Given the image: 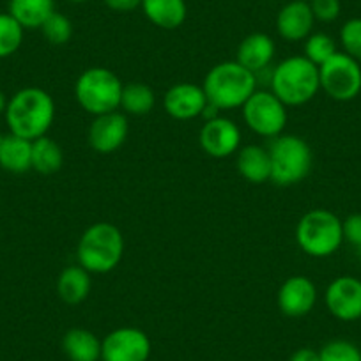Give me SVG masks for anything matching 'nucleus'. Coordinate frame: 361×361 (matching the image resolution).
<instances>
[{
    "label": "nucleus",
    "instance_id": "f257e3e1",
    "mask_svg": "<svg viewBox=\"0 0 361 361\" xmlns=\"http://www.w3.org/2000/svg\"><path fill=\"white\" fill-rule=\"evenodd\" d=\"M4 117L9 133L32 142L50 131L55 121V102L44 89L25 87L9 98Z\"/></svg>",
    "mask_w": 361,
    "mask_h": 361
},
{
    "label": "nucleus",
    "instance_id": "f03ea898",
    "mask_svg": "<svg viewBox=\"0 0 361 361\" xmlns=\"http://www.w3.org/2000/svg\"><path fill=\"white\" fill-rule=\"evenodd\" d=\"M269 90L286 106H303L321 90L319 68L305 55L283 59L271 71Z\"/></svg>",
    "mask_w": 361,
    "mask_h": 361
},
{
    "label": "nucleus",
    "instance_id": "7ed1b4c3",
    "mask_svg": "<svg viewBox=\"0 0 361 361\" xmlns=\"http://www.w3.org/2000/svg\"><path fill=\"white\" fill-rule=\"evenodd\" d=\"M202 89L207 102L220 112H225L241 109L259 85L255 75L238 61H225L207 71Z\"/></svg>",
    "mask_w": 361,
    "mask_h": 361
},
{
    "label": "nucleus",
    "instance_id": "20e7f679",
    "mask_svg": "<svg viewBox=\"0 0 361 361\" xmlns=\"http://www.w3.org/2000/svg\"><path fill=\"white\" fill-rule=\"evenodd\" d=\"M124 255V235L114 224H92L80 238L76 260L92 275H106L116 269Z\"/></svg>",
    "mask_w": 361,
    "mask_h": 361
},
{
    "label": "nucleus",
    "instance_id": "39448f33",
    "mask_svg": "<svg viewBox=\"0 0 361 361\" xmlns=\"http://www.w3.org/2000/svg\"><path fill=\"white\" fill-rule=\"evenodd\" d=\"M123 87L119 76L110 69L89 68L75 82L76 103L92 117L116 112L121 109Z\"/></svg>",
    "mask_w": 361,
    "mask_h": 361
},
{
    "label": "nucleus",
    "instance_id": "423d86ee",
    "mask_svg": "<svg viewBox=\"0 0 361 361\" xmlns=\"http://www.w3.org/2000/svg\"><path fill=\"white\" fill-rule=\"evenodd\" d=\"M296 243L308 257H331L343 243L342 220L328 209H312L296 225Z\"/></svg>",
    "mask_w": 361,
    "mask_h": 361
},
{
    "label": "nucleus",
    "instance_id": "0eeeda50",
    "mask_svg": "<svg viewBox=\"0 0 361 361\" xmlns=\"http://www.w3.org/2000/svg\"><path fill=\"white\" fill-rule=\"evenodd\" d=\"M271 159V180L279 186H293L310 173L312 149L298 135H280L267 147Z\"/></svg>",
    "mask_w": 361,
    "mask_h": 361
},
{
    "label": "nucleus",
    "instance_id": "6e6552de",
    "mask_svg": "<svg viewBox=\"0 0 361 361\" xmlns=\"http://www.w3.org/2000/svg\"><path fill=\"white\" fill-rule=\"evenodd\" d=\"M246 128L264 138H276L287 126V106L269 89H257L241 106Z\"/></svg>",
    "mask_w": 361,
    "mask_h": 361
},
{
    "label": "nucleus",
    "instance_id": "1a4fd4ad",
    "mask_svg": "<svg viewBox=\"0 0 361 361\" xmlns=\"http://www.w3.org/2000/svg\"><path fill=\"white\" fill-rule=\"evenodd\" d=\"M321 89L335 102H353L361 92V66L356 59L336 51L319 68Z\"/></svg>",
    "mask_w": 361,
    "mask_h": 361
},
{
    "label": "nucleus",
    "instance_id": "9d476101",
    "mask_svg": "<svg viewBox=\"0 0 361 361\" xmlns=\"http://www.w3.org/2000/svg\"><path fill=\"white\" fill-rule=\"evenodd\" d=\"M151 340L138 328H117L102 340L103 361H147Z\"/></svg>",
    "mask_w": 361,
    "mask_h": 361
},
{
    "label": "nucleus",
    "instance_id": "9b49d317",
    "mask_svg": "<svg viewBox=\"0 0 361 361\" xmlns=\"http://www.w3.org/2000/svg\"><path fill=\"white\" fill-rule=\"evenodd\" d=\"M324 303L338 321L354 322L361 319V280L350 275L335 279L326 287Z\"/></svg>",
    "mask_w": 361,
    "mask_h": 361
},
{
    "label": "nucleus",
    "instance_id": "f8f14e48",
    "mask_svg": "<svg viewBox=\"0 0 361 361\" xmlns=\"http://www.w3.org/2000/svg\"><path fill=\"white\" fill-rule=\"evenodd\" d=\"M199 142L202 151L211 158H228L241 149V130L232 119L218 116L204 123Z\"/></svg>",
    "mask_w": 361,
    "mask_h": 361
},
{
    "label": "nucleus",
    "instance_id": "ddd939ff",
    "mask_svg": "<svg viewBox=\"0 0 361 361\" xmlns=\"http://www.w3.org/2000/svg\"><path fill=\"white\" fill-rule=\"evenodd\" d=\"M128 133H130V123H128L126 114L116 110V112L96 116L92 119L87 131V140L96 152L110 154L123 147Z\"/></svg>",
    "mask_w": 361,
    "mask_h": 361
},
{
    "label": "nucleus",
    "instance_id": "4468645a",
    "mask_svg": "<svg viewBox=\"0 0 361 361\" xmlns=\"http://www.w3.org/2000/svg\"><path fill=\"white\" fill-rule=\"evenodd\" d=\"M207 103L209 102L202 85L192 82L176 83L163 96V109L176 121L199 119L202 117Z\"/></svg>",
    "mask_w": 361,
    "mask_h": 361
},
{
    "label": "nucleus",
    "instance_id": "2eb2a0df",
    "mask_svg": "<svg viewBox=\"0 0 361 361\" xmlns=\"http://www.w3.org/2000/svg\"><path fill=\"white\" fill-rule=\"evenodd\" d=\"M276 303L280 312L287 317H305L317 303V287L305 275L289 276L280 286Z\"/></svg>",
    "mask_w": 361,
    "mask_h": 361
},
{
    "label": "nucleus",
    "instance_id": "dca6fc26",
    "mask_svg": "<svg viewBox=\"0 0 361 361\" xmlns=\"http://www.w3.org/2000/svg\"><path fill=\"white\" fill-rule=\"evenodd\" d=\"M315 18L307 0H289L276 15V32L289 43L305 41L314 32Z\"/></svg>",
    "mask_w": 361,
    "mask_h": 361
},
{
    "label": "nucleus",
    "instance_id": "f3484780",
    "mask_svg": "<svg viewBox=\"0 0 361 361\" xmlns=\"http://www.w3.org/2000/svg\"><path fill=\"white\" fill-rule=\"evenodd\" d=\"M276 54V44L273 37L264 32L248 34L245 39L239 43L235 61L252 71L253 75L262 69H267L273 66V59Z\"/></svg>",
    "mask_w": 361,
    "mask_h": 361
},
{
    "label": "nucleus",
    "instance_id": "a211bd4d",
    "mask_svg": "<svg viewBox=\"0 0 361 361\" xmlns=\"http://www.w3.org/2000/svg\"><path fill=\"white\" fill-rule=\"evenodd\" d=\"M140 8L152 25L165 30L179 29L188 16L186 0H142Z\"/></svg>",
    "mask_w": 361,
    "mask_h": 361
},
{
    "label": "nucleus",
    "instance_id": "6ab92c4d",
    "mask_svg": "<svg viewBox=\"0 0 361 361\" xmlns=\"http://www.w3.org/2000/svg\"><path fill=\"white\" fill-rule=\"evenodd\" d=\"M235 166L243 179L252 185H262L266 180H271L269 151L262 145L250 144L239 149Z\"/></svg>",
    "mask_w": 361,
    "mask_h": 361
},
{
    "label": "nucleus",
    "instance_id": "aec40b11",
    "mask_svg": "<svg viewBox=\"0 0 361 361\" xmlns=\"http://www.w3.org/2000/svg\"><path fill=\"white\" fill-rule=\"evenodd\" d=\"M92 289L90 273L80 264L62 269L57 279V294L66 305H80L89 298Z\"/></svg>",
    "mask_w": 361,
    "mask_h": 361
},
{
    "label": "nucleus",
    "instance_id": "412c9836",
    "mask_svg": "<svg viewBox=\"0 0 361 361\" xmlns=\"http://www.w3.org/2000/svg\"><path fill=\"white\" fill-rule=\"evenodd\" d=\"M0 166L11 173L32 170V142L13 133L4 135L0 144Z\"/></svg>",
    "mask_w": 361,
    "mask_h": 361
},
{
    "label": "nucleus",
    "instance_id": "4be33fe9",
    "mask_svg": "<svg viewBox=\"0 0 361 361\" xmlns=\"http://www.w3.org/2000/svg\"><path fill=\"white\" fill-rule=\"evenodd\" d=\"M62 350L71 361L102 360V340L85 328H73L62 336Z\"/></svg>",
    "mask_w": 361,
    "mask_h": 361
},
{
    "label": "nucleus",
    "instance_id": "5701e85b",
    "mask_svg": "<svg viewBox=\"0 0 361 361\" xmlns=\"http://www.w3.org/2000/svg\"><path fill=\"white\" fill-rule=\"evenodd\" d=\"M8 13L25 30L41 29L55 13V0H9Z\"/></svg>",
    "mask_w": 361,
    "mask_h": 361
},
{
    "label": "nucleus",
    "instance_id": "b1692460",
    "mask_svg": "<svg viewBox=\"0 0 361 361\" xmlns=\"http://www.w3.org/2000/svg\"><path fill=\"white\" fill-rule=\"evenodd\" d=\"M156 105V94L152 87L142 82H130L123 87L121 109L126 116L142 117L152 112Z\"/></svg>",
    "mask_w": 361,
    "mask_h": 361
},
{
    "label": "nucleus",
    "instance_id": "393cba45",
    "mask_svg": "<svg viewBox=\"0 0 361 361\" xmlns=\"http://www.w3.org/2000/svg\"><path fill=\"white\" fill-rule=\"evenodd\" d=\"M64 165V152L62 147L48 135L32 140V170L50 176L59 172Z\"/></svg>",
    "mask_w": 361,
    "mask_h": 361
},
{
    "label": "nucleus",
    "instance_id": "a878e982",
    "mask_svg": "<svg viewBox=\"0 0 361 361\" xmlns=\"http://www.w3.org/2000/svg\"><path fill=\"white\" fill-rule=\"evenodd\" d=\"M336 51H338V48H336V41L326 32H312L310 36L305 39L303 55L308 59V61L314 62L317 68H321L322 64H326V62H328Z\"/></svg>",
    "mask_w": 361,
    "mask_h": 361
},
{
    "label": "nucleus",
    "instance_id": "bb28decb",
    "mask_svg": "<svg viewBox=\"0 0 361 361\" xmlns=\"http://www.w3.org/2000/svg\"><path fill=\"white\" fill-rule=\"evenodd\" d=\"M23 29L9 13H0V59H8L20 50L23 43Z\"/></svg>",
    "mask_w": 361,
    "mask_h": 361
},
{
    "label": "nucleus",
    "instance_id": "cd10ccee",
    "mask_svg": "<svg viewBox=\"0 0 361 361\" xmlns=\"http://www.w3.org/2000/svg\"><path fill=\"white\" fill-rule=\"evenodd\" d=\"M41 32H43L44 39L50 44H54V47H62V44L69 43V39L73 37V23L68 16L55 11L54 15L43 23Z\"/></svg>",
    "mask_w": 361,
    "mask_h": 361
},
{
    "label": "nucleus",
    "instance_id": "c85d7f7f",
    "mask_svg": "<svg viewBox=\"0 0 361 361\" xmlns=\"http://www.w3.org/2000/svg\"><path fill=\"white\" fill-rule=\"evenodd\" d=\"M321 361H361V350L349 340L336 338L319 350Z\"/></svg>",
    "mask_w": 361,
    "mask_h": 361
},
{
    "label": "nucleus",
    "instance_id": "c756f323",
    "mask_svg": "<svg viewBox=\"0 0 361 361\" xmlns=\"http://www.w3.org/2000/svg\"><path fill=\"white\" fill-rule=\"evenodd\" d=\"M342 51L361 62V18H350L340 29Z\"/></svg>",
    "mask_w": 361,
    "mask_h": 361
},
{
    "label": "nucleus",
    "instance_id": "7c9ffc66",
    "mask_svg": "<svg viewBox=\"0 0 361 361\" xmlns=\"http://www.w3.org/2000/svg\"><path fill=\"white\" fill-rule=\"evenodd\" d=\"M312 13H314L315 22L331 23L342 13V4L340 0H308Z\"/></svg>",
    "mask_w": 361,
    "mask_h": 361
},
{
    "label": "nucleus",
    "instance_id": "2f4dec72",
    "mask_svg": "<svg viewBox=\"0 0 361 361\" xmlns=\"http://www.w3.org/2000/svg\"><path fill=\"white\" fill-rule=\"evenodd\" d=\"M343 225V241L356 248L357 255L361 257V214H350L342 221Z\"/></svg>",
    "mask_w": 361,
    "mask_h": 361
},
{
    "label": "nucleus",
    "instance_id": "473e14b6",
    "mask_svg": "<svg viewBox=\"0 0 361 361\" xmlns=\"http://www.w3.org/2000/svg\"><path fill=\"white\" fill-rule=\"evenodd\" d=\"M105 4L109 6L112 11L117 13H130L140 8L142 0H105Z\"/></svg>",
    "mask_w": 361,
    "mask_h": 361
},
{
    "label": "nucleus",
    "instance_id": "72a5a7b5",
    "mask_svg": "<svg viewBox=\"0 0 361 361\" xmlns=\"http://www.w3.org/2000/svg\"><path fill=\"white\" fill-rule=\"evenodd\" d=\"M289 361H321V357H319V350L312 349V347H301V349L294 350Z\"/></svg>",
    "mask_w": 361,
    "mask_h": 361
},
{
    "label": "nucleus",
    "instance_id": "f704fd0d",
    "mask_svg": "<svg viewBox=\"0 0 361 361\" xmlns=\"http://www.w3.org/2000/svg\"><path fill=\"white\" fill-rule=\"evenodd\" d=\"M8 102L9 99L6 98V94L0 90V116H4L6 114V109H8Z\"/></svg>",
    "mask_w": 361,
    "mask_h": 361
},
{
    "label": "nucleus",
    "instance_id": "c9c22d12",
    "mask_svg": "<svg viewBox=\"0 0 361 361\" xmlns=\"http://www.w3.org/2000/svg\"><path fill=\"white\" fill-rule=\"evenodd\" d=\"M68 2H73V4H83V2H89V0H68Z\"/></svg>",
    "mask_w": 361,
    "mask_h": 361
},
{
    "label": "nucleus",
    "instance_id": "e433bc0d",
    "mask_svg": "<svg viewBox=\"0 0 361 361\" xmlns=\"http://www.w3.org/2000/svg\"><path fill=\"white\" fill-rule=\"evenodd\" d=\"M2 138H4V135L0 133V144H2Z\"/></svg>",
    "mask_w": 361,
    "mask_h": 361
},
{
    "label": "nucleus",
    "instance_id": "4c0bfd02",
    "mask_svg": "<svg viewBox=\"0 0 361 361\" xmlns=\"http://www.w3.org/2000/svg\"><path fill=\"white\" fill-rule=\"evenodd\" d=\"M99 361H103V360H99Z\"/></svg>",
    "mask_w": 361,
    "mask_h": 361
},
{
    "label": "nucleus",
    "instance_id": "58836bf2",
    "mask_svg": "<svg viewBox=\"0 0 361 361\" xmlns=\"http://www.w3.org/2000/svg\"><path fill=\"white\" fill-rule=\"evenodd\" d=\"M307 2H308V0H307Z\"/></svg>",
    "mask_w": 361,
    "mask_h": 361
}]
</instances>
